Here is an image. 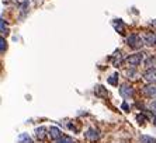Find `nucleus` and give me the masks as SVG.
Segmentation results:
<instances>
[{
    "mask_svg": "<svg viewBox=\"0 0 156 143\" xmlns=\"http://www.w3.org/2000/svg\"><path fill=\"white\" fill-rule=\"evenodd\" d=\"M127 44L134 49H139L144 45V38H141L138 34H131L129 37H127Z\"/></svg>",
    "mask_w": 156,
    "mask_h": 143,
    "instance_id": "f257e3e1",
    "label": "nucleus"
},
{
    "mask_svg": "<svg viewBox=\"0 0 156 143\" xmlns=\"http://www.w3.org/2000/svg\"><path fill=\"white\" fill-rule=\"evenodd\" d=\"M142 59H144L142 54H134V55H129V56H128L127 59H125V62H127V65H129V66L135 68V66L141 65Z\"/></svg>",
    "mask_w": 156,
    "mask_h": 143,
    "instance_id": "f03ea898",
    "label": "nucleus"
},
{
    "mask_svg": "<svg viewBox=\"0 0 156 143\" xmlns=\"http://www.w3.org/2000/svg\"><path fill=\"white\" fill-rule=\"evenodd\" d=\"M144 79L146 82H156V68H148L145 72H144Z\"/></svg>",
    "mask_w": 156,
    "mask_h": 143,
    "instance_id": "7ed1b4c3",
    "label": "nucleus"
},
{
    "mask_svg": "<svg viewBox=\"0 0 156 143\" xmlns=\"http://www.w3.org/2000/svg\"><path fill=\"white\" fill-rule=\"evenodd\" d=\"M144 42H145L148 47H155L156 45V34H153V32H145V34H144Z\"/></svg>",
    "mask_w": 156,
    "mask_h": 143,
    "instance_id": "20e7f679",
    "label": "nucleus"
},
{
    "mask_svg": "<svg viewBox=\"0 0 156 143\" xmlns=\"http://www.w3.org/2000/svg\"><path fill=\"white\" fill-rule=\"evenodd\" d=\"M120 93L124 98H131V97L134 96V89L128 84H124V86L120 87Z\"/></svg>",
    "mask_w": 156,
    "mask_h": 143,
    "instance_id": "39448f33",
    "label": "nucleus"
},
{
    "mask_svg": "<svg viewBox=\"0 0 156 143\" xmlns=\"http://www.w3.org/2000/svg\"><path fill=\"white\" fill-rule=\"evenodd\" d=\"M142 93L145 94L146 97H149V98H152V97L156 96V86L155 84H148V86H145L142 89Z\"/></svg>",
    "mask_w": 156,
    "mask_h": 143,
    "instance_id": "423d86ee",
    "label": "nucleus"
},
{
    "mask_svg": "<svg viewBox=\"0 0 156 143\" xmlns=\"http://www.w3.org/2000/svg\"><path fill=\"white\" fill-rule=\"evenodd\" d=\"M48 133H49V136H51L52 139H55V140H59L62 138L61 129L56 128V126H51V128L48 129Z\"/></svg>",
    "mask_w": 156,
    "mask_h": 143,
    "instance_id": "0eeeda50",
    "label": "nucleus"
},
{
    "mask_svg": "<svg viewBox=\"0 0 156 143\" xmlns=\"http://www.w3.org/2000/svg\"><path fill=\"white\" fill-rule=\"evenodd\" d=\"M113 25H114V28H115L117 31L120 32V34H124V32H125V24L122 23V20H120V18L114 20V21H113Z\"/></svg>",
    "mask_w": 156,
    "mask_h": 143,
    "instance_id": "6e6552de",
    "label": "nucleus"
},
{
    "mask_svg": "<svg viewBox=\"0 0 156 143\" xmlns=\"http://www.w3.org/2000/svg\"><path fill=\"white\" fill-rule=\"evenodd\" d=\"M98 136H100V133H98L97 129H93V128H91V129H89V131L86 132V138L89 140H97Z\"/></svg>",
    "mask_w": 156,
    "mask_h": 143,
    "instance_id": "1a4fd4ad",
    "label": "nucleus"
},
{
    "mask_svg": "<svg viewBox=\"0 0 156 143\" xmlns=\"http://www.w3.org/2000/svg\"><path fill=\"white\" fill-rule=\"evenodd\" d=\"M111 61H113V65H114V66H120L121 62H122V56H121V52H120V51H117L115 54L113 55Z\"/></svg>",
    "mask_w": 156,
    "mask_h": 143,
    "instance_id": "9d476101",
    "label": "nucleus"
},
{
    "mask_svg": "<svg viewBox=\"0 0 156 143\" xmlns=\"http://www.w3.org/2000/svg\"><path fill=\"white\" fill-rule=\"evenodd\" d=\"M139 142L141 143H156V139L152 138V136H146V135H142L139 138Z\"/></svg>",
    "mask_w": 156,
    "mask_h": 143,
    "instance_id": "9b49d317",
    "label": "nucleus"
},
{
    "mask_svg": "<svg viewBox=\"0 0 156 143\" xmlns=\"http://www.w3.org/2000/svg\"><path fill=\"white\" fill-rule=\"evenodd\" d=\"M18 143H33V140L27 133H21L18 136Z\"/></svg>",
    "mask_w": 156,
    "mask_h": 143,
    "instance_id": "f8f14e48",
    "label": "nucleus"
},
{
    "mask_svg": "<svg viewBox=\"0 0 156 143\" xmlns=\"http://www.w3.org/2000/svg\"><path fill=\"white\" fill-rule=\"evenodd\" d=\"M35 135H37V138H38V139L42 140L44 138H45V128H44V126H40V128H37V129H35Z\"/></svg>",
    "mask_w": 156,
    "mask_h": 143,
    "instance_id": "ddd939ff",
    "label": "nucleus"
},
{
    "mask_svg": "<svg viewBox=\"0 0 156 143\" xmlns=\"http://www.w3.org/2000/svg\"><path fill=\"white\" fill-rule=\"evenodd\" d=\"M0 28H2V35H7L9 34V27L6 25V21H4L3 18L0 20Z\"/></svg>",
    "mask_w": 156,
    "mask_h": 143,
    "instance_id": "4468645a",
    "label": "nucleus"
},
{
    "mask_svg": "<svg viewBox=\"0 0 156 143\" xmlns=\"http://www.w3.org/2000/svg\"><path fill=\"white\" fill-rule=\"evenodd\" d=\"M94 93L100 97H107V93H105V90L103 89V86H96L94 89Z\"/></svg>",
    "mask_w": 156,
    "mask_h": 143,
    "instance_id": "2eb2a0df",
    "label": "nucleus"
},
{
    "mask_svg": "<svg viewBox=\"0 0 156 143\" xmlns=\"http://www.w3.org/2000/svg\"><path fill=\"white\" fill-rule=\"evenodd\" d=\"M108 83L111 84V86H117V84H118V75L114 73L111 77H108Z\"/></svg>",
    "mask_w": 156,
    "mask_h": 143,
    "instance_id": "dca6fc26",
    "label": "nucleus"
},
{
    "mask_svg": "<svg viewBox=\"0 0 156 143\" xmlns=\"http://www.w3.org/2000/svg\"><path fill=\"white\" fill-rule=\"evenodd\" d=\"M6 48H7V45H6V41H4V37H2L0 38V51H2V54L6 51Z\"/></svg>",
    "mask_w": 156,
    "mask_h": 143,
    "instance_id": "f3484780",
    "label": "nucleus"
},
{
    "mask_svg": "<svg viewBox=\"0 0 156 143\" xmlns=\"http://www.w3.org/2000/svg\"><path fill=\"white\" fill-rule=\"evenodd\" d=\"M148 108H149V111L152 112V114H155V115H156V101H153V103L149 104Z\"/></svg>",
    "mask_w": 156,
    "mask_h": 143,
    "instance_id": "a211bd4d",
    "label": "nucleus"
},
{
    "mask_svg": "<svg viewBox=\"0 0 156 143\" xmlns=\"http://www.w3.org/2000/svg\"><path fill=\"white\" fill-rule=\"evenodd\" d=\"M58 143H73V142L70 138H61V139L58 140Z\"/></svg>",
    "mask_w": 156,
    "mask_h": 143,
    "instance_id": "6ab92c4d",
    "label": "nucleus"
},
{
    "mask_svg": "<svg viewBox=\"0 0 156 143\" xmlns=\"http://www.w3.org/2000/svg\"><path fill=\"white\" fill-rule=\"evenodd\" d=\"M121 108H122V110H124V111H125V112H128V111H129V107H128V104H127V103H124L122 105H121Z\"/></svg>",
    "mask_w": 156,
    "mask_h": 143,
    "instance_id": "aec40b11",
    "label": "nucleus"
},
{
    "mask_svg": "<svg viewBox=\"0 0 156 143\" xmlns=\"http://www.w3.org/2000/svg\"><path fill=\"white\" fill-rule=\"evenodd\" d=\"M151 25H152V28L156 31V20H152V21H151Z\"/></svg>",
    "mask_w": 156,
    "mask_h": 143,
    "instance_id": "412c9836",
    "label": "nucleus"
}]
</instances>
